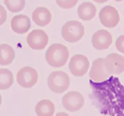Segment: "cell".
<instances>
[{
    "label": "cell",
    "instance_id": "cell-8",
    "mask_svg": "<svg viewBox=\"0 0 124 116\" xmlns=\"http://www.w3.org/2000/svg\"><path fill=\"white\" fill-rule=\"evenodd\" d=\"M99 19L104 27L113 28L117 26L119 23V14L115 7L107 6L101 10L99 12Z\"/></svg>",
    "mask_w": 124,
    "mask_h": 116
},
{
    "label": "cell",
    "instance_id": "cell-5",
    "mask_svg": "<svg viewBox=\"0 0 124 116\" xmlns=\"http://www.w3.org/2000/svg\"><path fill=\"white\" fill-rule=\"evenodd\" d=\"M62 104L69 111L72 113L78 111L84 105V97L78 91H69L63 96Z\"/></svg>",
    "mask_w": 124,
    "mask_h": 116
},
{
    "label": "cell",
    "instance_id": "cell-19",
    "mask_svg": "<svg viewBox=\"0 0 124 116\" xmlns=\"http://www.w3.org/2000/svg\"><path fill=\"white\" fill-rule=\"evenodd\" d=\"M79 0H56V2L60 7L69 9L75 7Z\"/></svg>",
    "mask_w": 124,
    "mask_h": 116
},
{
    "label": "cell",
    "instance_id": "cell-9",
    "mask_svg": "<svg viewBox=\"0 0 124 116\" xmlns=\"http://www.w3.org/2000/svg\"><path fill=\"white\" fill-rule=\"evenodd\" d=\"M110 75L105 66V58H99L93 62L89 72L91 80L94 82H102L108 79Z\"/></svg>",
    "mask_w": 124,
    "mask_h": 116
},
{
    "label": "cell",
    "instance_id": "cell-6",
    "mask_svg": "<svg viewBox=\"0 0 124 116\" xmlns=\"http://www.w3.org/2000/svg\"><path fill=\"white\" fill-rule=\"evenodd\" d=\"M69 69L73 75L82 77L85 75L90 68L88 58L82 54L73 56L69 62Z\"/></svg>",
    "mask_w": 124,
    "mask_h": 116
},
{
    "label": "cell",
    "instance_id": "cell-2",
    "mask_svg": "<svg viewBox=\"0 0 124 116\" xmlns=\"http://www.w3.org/2000/svg\"><path fill=\"white\" fill-rule=\"evenodd\" d=\"M70 83L69 75L61 71L52 72L47 79L48 88L56 94H62L66 91L69 88Z\"/></svg>",
    "mask_w": 124,
    "mask_h": 116
},
{
    "label": "cell",
    "instance_id": "cell-22",
    "mask_svg": "<svg viewBox=\"0 0 124 116\" xmlns=\"http://www.w3.org/2000/svg\"><path fill=\"white\" fill-rule=\"evenodd\" d=\"M55 116H69V115L64 112H59V113H57Z\"/></svg>",
    "mask_w": 124,
    "mask_h": 116
},
{
    "label": "cell",
    "instance_id": "cell-16",
    "mask_svg": "<svg viewBox=\"0 0 124 116\" xmlns=\"http://www.w3.org/2000/svg\"><path fill=\"white\" fill-rule=\"evenodd\" d=\"M15 53L12 46L7 44L0 45V65L7 66L14 60Z\"/></svg>",
    "mask_w": 124,
    "mask_h": 116
},
{
    "label": "cell",
    "instance_id": "cell-4",
    "mask_svg": "<svg viewBox=\"0 0 124 116\" xmlns=\"http://www.w3.org/2000/svg\"><path fill=\"white\" fill-rule=\"evenodd\" d=\"M39 75L36 70L30 66H25L18 72L16 80L19 85L24 88H30L38 82Z\"/></svg>",
    "mask_w": 124,
    "mask_h": 116
},
{
    "label": "cell",
    "instance_id": "cell-24",
    "mask_svg": "<svg viewBox=\"0 0 124 116\" xmlns=\"http://www.w3.org/2000/svg\"><path fill=\"white\" fill-rule=\"evenodd\" d=\"M1 103H2V97H1V94H0V106H1Z\"/></svg>",
    "mask_w": 124,
    "mask_h": 116
},
{
    "label": "cell",
    "instance_id": "cell-20",
    "mask_svg": "<svg viewBox=\"0 0 124 116\" xmlns=\"http://www.w3.org/2000/svg\"><path fill=\"white\" fill-rule=\"evenodd\" d=\"M115 46L119 52L124 54V35H121L117 38Z\"/></svg>",
    "mask_w": 124,
    "mask_h": 116
},
{
    "label": "cell",
    "instance_id": "cell-26",
    "mask_svg": "<svg viewBox=\"0 0 124 116\" xmlns=\"http://www.w3.org/2000/svg\"></svg>",
    "mask_w": 124,
    "mask_h": 116
},
{
    "label": "cell",
    "instance_id": "cell-11",
    "mask_svg": "<svg viewBox=\"0 0 124 116\" xmlns=\"http://www.w3.org/2000/svg\"><path fill=\"white\" fill-rule=\"evenodd\" d=\"M112 43V35L108 30L105 29L98 30L92 36V45L96 49L99 51L107 49Z\"/></svg>",
    "mask_w": 124,
    "mask_h": 116
},
{
    "label": "cell",
    "instance_id": "cell-14",
    "mask_svg": "<svg viewBox=\"0 0 124 116\" xmlns=\"http://www.w3.org/2000/svg\"><path fill=\"white\" fill-rule=\"evenodd\" d=\"M97 9L93 3L84 2L79 5L78 9V15L83 21H90L96 15Z\"/></svg>",
    "mask_w": 124,
    "mask_h": 116
},
{
    "label": "cell",
    "instance_id": "cell-3",
    "mask_svg": "<svg viewBox=\"0 0 124 116\" xmlns=\"http://www.w3.org/2000/svg\"><path fill=\"white\" fill-rule=\"evenodd\" d=\"M84 27L82 23L76 20L67 21L64 24L61 29L63 38L70 43L78 42L84 35Z\"/></svg>",
    "mask_w": 124,
    "mask_h": 116
},
{
    "label": "cell",
    "instance_id": "cell-10",
    "mask_svg": "<svg viewBox=\"0 0 124 116\" xmlns=\"http://www.w3.org/2000/svg\"><path fill=\"white\" fill-rule=\"evenodd\" d=\"M105 66L111 75L122 74L124 72V57L118 54H110L105 58Z\"/></svg>",
    "mask_w": 124,
    "mask_h": 116
},
{
    "label": "cell",
    "instance_id": "cell-21",
    "mask_svg": "<svg viewBox=\"0 0 124 116\" xmlns=\"http://www.w3.org/2000/svg\"><path fill=\"white\" fill-rule=\"evenodd\" d=\"M7 19V11L4 7L0 5V26L3 24Z\"/></svg>",
    "mask_w": 124,
    "mask_h": 116
},
{
    "label": "cell",
    "instance_id": "cell-7",
    "mask_svg": "<svg viewBox=\"0 0 124 116\" xmlns=\"http://www.w3.org/2000/svg\"><path fill=\"white\" fill-rule=\"evenodd\" d=\"M26 41L29 47L33 50L44 49L48 43L47 34L41 29H35L28 34Z\"/></svg>",
    "mask_w": 124,
    "mask_h": 116
},
{
    "label": "cell",
    "instance_id": "cell-18",
    "mask_svg": "<svg viewBox=\"0 0 124 116\" xmlns=\"http://www.w3.org/2000/svg\"><path fill=\"white\" fill-rule=\"evenodd\" d=\"M7 9L13 13L23 10L25 7V0H4Z\"/></svg>",
    "mask_w": 124,
    "mask_h": 116
},
{
    "label": "cell",
    "instance_id": "cell-25",
    "mask_svg": "<svg viewBox=\"0 0 124 116\" xmlns=\"http://www.w3.org/2000/svg\"><path fill=\"white\" fill-rule=\"evenodd\" d=\"M114 1H117V2H120V1H123V0H114Z\"/></svg>",
    "mask_w": 124,
    "mask_h": 116
},
{
    "label": "cell",
    "instance_id": "cell-23",
    "mask_svg": "<svg viewBox=\"0 0 124 116\" xmlns=\"http://www.w3.org/2000/svg\"><path fill=\"white\" fill-rule=\"evenodd\" d=\"M93 1H94V2H97V3L102 4V3H105V2H106L107 1H108V0H93Z\"/></svg>",
    "mask_w": 124,
    "mask_h": 116
},
{
    "label": "cell",
    "instance_id": "cell-13",
    "mask_svg": "<svg viewBox=\"0 0 124 116\" xmlns=\"http://www.w3.org/2000/svg\"><path fill=\"white\" fill-rule=\"evenodd\" d=\"M32 20L36 25L44 27L48 25L52 19L50 11L45 7H39L32 13Z\"/></svg>",
    "mask_w": 124,
    "mask_h": 116
},
{
    "label": "cell",
    "instance_id": "cell-1",
    "mask_svg": "<svg viewBox=\"0 0 124 116\" xmlns=\"http://www.w3.org/2000/svg\"><path fill=\"white\" fill-rule=\"evenodd\" d=\"M69 58V49L66 46L60 43L52 45L46 52V62L53 68L64 66Z\"/></svg>",
    "mask_w": 124,
    "mask_h": 116
},
{
    "label": "cell",
    "instance_id": "cell-15",
    "mask_svg": "<svg viewBox=\"0 0 124 116\" xmlns=\"http://www.w3.org/2000/svg\"><path fill=\"white\" fill-rule=\"evenodd\" d=\"M35 110L37 116H53L55 112V107L51 100L44 99L38 102Z\"/></svg>",
    "mask_w": 124,
    "mask_h": 116
},
{
    "label": "cell",
    "instance_id": "cell-17",
    "mask_svg": "<svg viewBox=\"0 0 124 116\" xmlns=\"http://www.w3.org/2000/svg\"><path fill=\"white\" fill-rule=\"evenodd\" d=\"M13 83V74L7 69H0V89L6 90L10 88Z\"/></svg>",
    "mask_w": 124,
    "mask_h": 116
},
{
    "label": "cell",
    "instance_id": "cell-12",
    "mask_svg": "<svg viewBox=\"0 0 124 116\" xmlns=\"http://www.w3.org/2000/svg\"><path fill=\"white\" fill-rule=\"evenodd\" d=\"M31 27L30 19L27 16L20 14L15 16L11 20V28L18 34L27 33Z\"/></svg>",
    "mask_w": 124,
    "mask_h": 116
}]
</instances>
